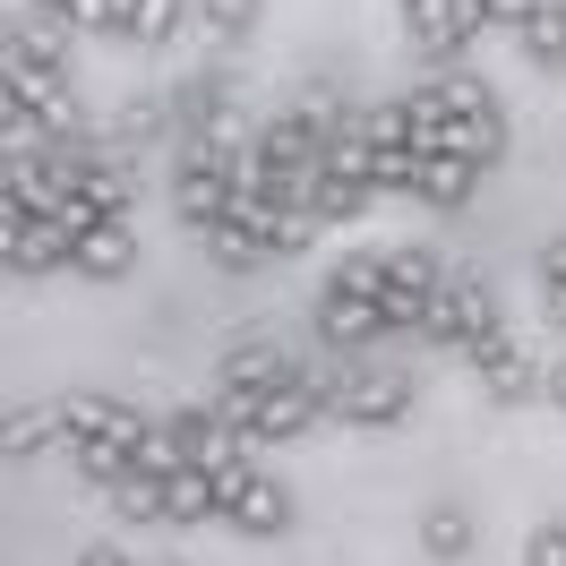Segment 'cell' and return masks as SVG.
Listing matches in <instances>:
<instances>
[{"mask_svg": "<svg viewBox=\"0 0 566 566\" xmlns=\"http://www.w3.org/2000/svg\"><path fill=\"white\" fill-rule=\"evenodd\" d=\"M232 198H241V146L180 138V155H172V214L189 223V232H214V223H232Z\"/></svg>", "mask_w": 566, "mask_h": 566, "instance_id": "cell-1", "label": "cell"}, {"mask_svg": "<svg viewBox=\"0 0 566 566\" xmlns=\"http://www.w3.org/2000/svg\"><path fill=\"white\" fill-rule=\"evenodd\" d=\"M318 395H326V421L344 429H395L412 412V378L387 360H344L335 378H318Z\"/></svg>", "mask_w": 566, "mask_h": 566, "instance_id": "cell-2", "label": "cell"}, {"mask_svg": "<svg viewBox=\"0 0 566 566\" xmlns=\"http://www.w3.org/2000/svg\"><path fill=\"white\" fill-rule=\"evenodd\" d=\"M490 335H506V301H497L490 275H447V292H438V310L421 318V344H438V353H472V344H490Z\"/></svg>", "mask_w": 566, "mask_h": 566, "instance_id": "cell-3", "label": "cell"}, {"mask_svg": "<svg viewBox=\"0 0 566 566\" xmlns=\"http://www.w3.org/2000/svg\"><path fill=\"white\" fill-rule=\"evenodd\" d=\"M403 35L421 52V70H463V52L490 35V18L472 9V0H403Z\"/></svg>", "mask_w": 566, "mask_h": 566, "instance_id": "cell-4", "label": "cell"}, {"mask_svg": "<svg viewBox=\"0 0 566 566\" xmlns=\"http://www.w3.org/2000/svg\"><path fill=\"white\" fill-rule=\"evenodd\" d=\"M438 292H447V266H438L421 241L387 249V283H378V318H387V335H421V318L438 310Z\"/></svg>", "mask_w": 566, "mask_h": 566, "instance_id": "cell-5", "label": "cell"}, {"mask_svg": "<svg viewBox=\"0 0 566 566\" xmlns=\"http://www.w3.org/2000/svg\"><path fill=\"white\" fill-rule=\"evenodd\" d=\"M438 86H447V104H455V146L481 164V172H497V164H506V104L490 95V77L447 70Z\"/></svg>", "mask_w": 566, "mask_h": 566, "instance_id": "cell-6", "label": "cell"}, {"mask_svg": "<svg viewBox=\"0 0 566 566\" xmlns=\"http://www.w3.org/2000/svg\"><path fill=\"white\" fill-rule=\"evenodd\" d=\"M310 326H318L326 353H344V360H369L378 344H387L378 301H369V292H344V283H318V310H310Z\"/></svg>", "mask_w": 566, "mask_h": 566, "instance_id": "cell-7", "label": "cell"}, {"mask_svg": "<svg viewBox=\"0 0 566 566\" xmlns=\"http://www.w3.org/2000/svg\"><path fill=\"white\" fill-rule=\"evenodd\" d=\"M164 429L180 438V455L198 463V472H232V463H249V438L223 412H214V395L207 403H180V412H164Z\"/></svg>", "mask_w": 566, "mask_h": 566, "instance_id": "cell-8", "label": "cell"}, {"mask_svg": "<svg viewBox=\"0 0 566 566\" xmlns=\"http://www.w3.org/2000/svg\"><path fill=\"white\" fill-rule=\"evenodd\" d=\"M61 429H70V447L104 438V447H129V455H138V438L155 429V412L120 403V395H61Z\"/></svg>", "mask_w": 566, "mask_h": 566, "instance_id": "cell-9", "label": "cell"}, {"mask_svg": "<svg viewBox=\"0 0 566 566\" xmlns=\"http://www.w3.org/2000/svg\"><path fill=\"white\" fill-rule=\"evenodd\" d=\"M463 369H472V378H481V395H490V403H506V412H515V403H532V395H541V378H549V369H532V353L515 344V335L472 344V353H463Z\"/></svg>", "mask_w": 566, "mask_h": 566, "instance_id": "cell-10", "label": "cell"}, {"mask_svg": "<svg viewBox=\"0 0 566 566\" xmlns=\"http://www.w3.org/2000/svg\"><path fill=\"white\" fill-rule=\"evenodd\" d=\"M70 232H52L43 214H18V223H0V266H9V283H43L70 266Z\"/></svg>", "mask_w": 566, "mask_h": 566, "instance_id": "cell-11", "label": "cell"}, {"mask_svg": "<svg viewBox=\"0 0 566 566\" xmlns=\"http://www.w3.org/2000/svg\"><path fill=\"white\" fill-rule=\"evenodd\" d=\"M326 421V395L318 378H301V387H275L258 403V421H249V447H292V438H310Z\"/></svg>", "mask_w": 566, "mask_h": 566, "instance_id": "cell-12", "label": "cell"}, {"mask_svg": "<svg viewBox=\"0 0 566 566\" xmlns=\"http://www.w3.org/2000/svg\"><path fill=\"white\" fill-rule=\"evenodd\" d=\"M472 189H481V164H472L463 146H421V164H412V198H421L429 214H455Z\"/></svg>", "mask_w": 566, "mask_h": 566, "instance_id": "cell-13", "label": "cell"}, {"mask_svg": "<svg viewBox=\"0 0 566 566\" xmlns=\"http://www.w3.org/2000/svg\"><path fill=\"white\" fill-rule=\"evenodd\" d=\"M223 524L241 532V541H275V532H292V481H283V472H249Z\"/></svg>", "mask_w": 566, "mask_h": 566, "instance_id": "cell-14", "label": "cell"}, {"mask_svg": "<svg viewBox=\"0 0 566 566\" xmlns=\"http://www.w3.org/2000/svg\"><path fill=\"white\" fill-rule=\"evenodd\" d=\"M70 18H52V9H18L9 18V70H70Z\"/></svg>", "mask_w": 566, "mask_h": 566, "instance_id": "cell-15", "label": "cell"}, {"mask_svg": "<svg viewBox=\"0 0 566 566\" xmlns=\"http://www.w3.org/2000/svg\"><path fill=\"white\" fill-rule=\"evenodd\" d=\"M214 387H258V395L301 387V360L283 353V344H232V353H223V369H214Z\"/></svg>", "mask_w": 566, "mask_h": 566, "instance_id": "cell-16", "label": "cell"}, {"mask_svg": "<svg viewBox=\"0 0 566 566\" xmlns=\"http://www.w3.org/2000/svg\"><path fill=\"white\" fill-rule=\"evenodd\" d=\"M129 266H138V232H129V214H120V223H95V232L70 249V275H86V283H120Z\"/></svg>", "mask_w": 566, "mask_h": 566, "instance_id": "cell-17", "label": "cell"}, {"mask_svg": "<svg viewBox=\"0 0 566 566\" xmlns=\"http://www.w3.org/2000/svg\"><path fill=\"white\" fill-rule=\"evenodd\" d=\"M421 558H438V566H463V558H472V506L429 497V506H421Z\"/></svg>", "mask_w": 566, "mask_h": 566, "instance_id": "cell-18", "label": "cell"}, {"mask_svg": "<svg viewBox=\"0 0 566 566\" xmlns=\"http://www.w3.org/2000/svg\"><path fill=\"white\" fill-rule=\"evenodd\" d=\"M524 61L541 77H566V0H532V18H524Z\"/></svg>", "mask_w": 566, "mask_h": 566, "instance_id": "cell-19", "label": "cell"}, {"mask_svg": "<svg viewBox=\"0 0 566 566\" xmlns=\"http://www.w3.org/2000/svg\"><path fill=\"white\" fill-rule=\"evenodd\" d=\"M0 447L27 463V455H43V447H70V429H61V403H18L9 412V429H0Z\"/></svg>", "mask_w": 566, "mask_h": 566, "instance_id": "cell-20", "label": "cell"}, {"mask_svg": "<svg viewBox=\"0 0 566 566\" xmlns=\"http://www.w3.org/2000/svg\"><path fill=\"white\" fill-rule=\"evenodd\" d=\"M112 515L120 524H172V481H146V472H129V481H112Z\"/></svg>", "mask_w": 566, "mask_h": 566, "instance_id": "cell-21", "label": "cell"}, {"mask_svg": "<svg viewBox=\"0 0 566 566\" xmlns=\"http://www.w3.org/2000/svg\"><path fill=\"white\" fill-rule=\"evenodd\" d=\"M198 241H207L214 275H258V266H266V241L241 232V223H214V232H198Z\"/></svg>", "mask_w": 566, "mask_h": 566, "instance_id": "cell-22", "label": "cell"}, {"mask_svg": "<svg viewBox=\"0 0 566 566\" xmlns=\"http://www.w3.org/2000/svg\"><path fill=\"white\" fill-rule=\"evenodd\" d=\"M172 524H223V490H214V472H172Z\"/></svg>", "mask_w": 566, "mask_h": 566, "instance_id": "cell-23", "label": "cell"}, {"mask_svg": "<svg viewBox=\"0 0 566 566\" xmlns=\"http://www.w3.org/2000/svg\"><path fill=\"white\" fill-rule=\"evenodd\" d=\"M258 18H266V0H198V27H207L223 52L258 35Z\"/></svg>", "mask_w": 566, "mask_h": 566, "instance_id": "cell-24", "label": "cell"}, {"mask_svg": "<svg viewBox=\"0 0 566 566\" xmlns=\"http://www.w3.org/2000/svg\"><path fill=\"white\" fill-rule=\"evenodd\" d=\"M189 18H198V0H146V9H138V35H129V43H146V52H155V43H172Z\"/></svg>", "mask_w": 566, "mask_h": 566, "instance_id": "cell-25", "label": "cell"}, {"mask_svg": "<svg viewBox=\"0 0 566 566\" xmlns=\"http://www.w3.org/2000/svg\"><path fill=\"white\" fill-rule=\"evenodd\" d=\"M524 566H566V515H549V524L524 541Z\"/></svg>", "mask_w": 566, "mask_h": 566, "instance_id": "cell-26", "label": "cell"}, {"mask_svg": "<svg viewBox=\"0 0 566 566\" xmlns=\"http://www.w3.org/2000/svg\"><path fill=\"white\" fill-rule=\"evenodd\" d=\"M541 318H549V326L566 335V283H541Z\"/></svg>", "mask_w": 566, "mask_h": 566, "instance_id": "cell-27", "label": "cell"}, {"mask_svg": "<svg viewBox=\"0 0 566 566\" xmlns=\"http://www.w3.org/2000/svg\"><path fill=\"white\" fill-rule=\"evenodd\" d=\"M541 283H566V232L549 249H541Z\"/></svg>", "mask_w": 566, "mask_h": 566, "instance_id": "cell-28", "label": "cell"}, {"mask_svg": "<svg viewBox=\"0 0 566 566\" xmlns=\"http://www.w3.org/2000/svg\"><path fill=\"white\" fill-rule=\"evenodd\" d=\"M541 395H549V403H558V412H566V353L549 360V378H541Z\"/></svg>", "mask_w": 566, "mask_h": 566, "instance_id": "cell-29", "label": "cell"}, {"mask_svg": "<svg viewBox=\"0 0 566 566\" xmlns=\"http://www.w3.org/2000/svg\"><path fill=\"white\" fill-rule=\"evenodd\" d=\"M77 566H129V549H104V541H95V549H86Z\"/></svg>", "mask_w": 566, "mask_h": 566, "instance_id": "cell-30", "label": "cell"}, {"mask_svg": "<svg viewBox=\"0 0 566 566\" xmlns=\"http://www.w3.org/2000/svg\"><path fill=\"white\" fill-rule=\"evenodd\" d=\"M27 9H52V18H70V9H77V0H27Z\"/></svg>", "mask_w": 566, "mask_h": 566, "instance_id": "cell-31", "label": "cell"}, {"mask_svg": "<svg viewBox=\"0 0 566 566\" xmlns=\"http://www.w3.org/2000/svg\"><path fill=\"white\" fill-rule=\"evenodd\" d=\"M164 566H180V558H164Z\"/></svg>", "mask_w": 566, "mask_h": 566, "instance_id": "cell-32", "label": "cell"}]
</instances>
